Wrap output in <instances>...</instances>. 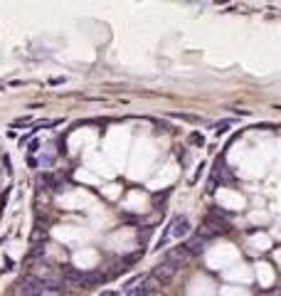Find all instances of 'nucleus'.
Listing matches in <instances>:
<instances>
[{"mask_svg":"<svg viewBox=\"0 0 281 296\" xmlns=\"http://www.w3.org/2000/svg\"><path fill=\"white\" fill-rule=\"evenodd\" d=\"M190 259H193V254L188 252V247H185V244H180V247H173L168 254H166V262H168V264H173L175 269H178V266H185L188 262H190Z\"/></svg>","mask_w":281,"mask_h":296,"instance_id":"obj_1","label":"nucleus"},{"mask_svg":"<svg viewBox=\"0 0 281 296\" xmlns=\"http://www.w3.org/2000/svg\"><path fill=\"white\" fill-rule=\"evenodd\" d=\"M175 271H178V269H175L173 264H168V262H161V264L151 271V276H153L161 286H166V284H170V281L175 279Z\"/></svg>","mask_w":281,"mask_h":296,"instance_id":"obj_2","label":"nucleus"},{"mask_svg":"<svg viewBox=\"0 0 281 296\" xmlns=\"http://www.w3.org/2000/svg\"><path fill=\"white\" fill-rule=\"evenodd\" d=\"M168 230H170V239L173 237H188V232H190V220L188 217H173L168 222Z\"/></svg>","mask_w":281,"mask_h":296,"instance_id":"obj_3","label":"nucleus"},{"mask_svg":"<svg viewBox=\"0 0 281 296\" xmlns=\"http://www.w3.org/2000/svg\"><path fill=\"white\" fill-rule=\"evenodd\" d=\"M30 239H32V244H40V242H45V239H47V232H42V227H35Z\"/></svg>","mask_w":281,"mask_h":296,"instance_id":"obj_4","label":"nucleus"},{"mask_svg":"<svg viewBox=\"0 0 281 296\" xmlns=\"http://www.w3.org/2000/svg\"><path fill=\"white\" fill-rule=\"evenodd\" d=\"M128 296H146V289H143V284H138L136 289H131V291H128Z\"/></svg>","mask_w":281,"mask_h":296,"instance_id":"obj_5","label":"nucleus"},{"mask_svg":"<svg viewBox=\"0 0 281 296\" xmlns=\"http://www.w3.org/2000/svg\"><path fill=\"white\" fill-rule=\"evenodd\" d=\"M146 296H163V291H151V294H146Z\"/></svg>","mask_w":281,"mask_h":296,"instance_id":"obj_6","label":"nucleus"},{"mask_svg":"<svg viewBox=\"0 0 281 296\" xmlns=\"http://www.w3.org/2000/svg\"><path fill=\"white\" fill-rule=\"evenodd\" d=\"M101 296H116V291H104Z\"/></svg>","mask_w":281,"mask_h":296,"instance_id":"obj_7","label":"nucleus"}]
</instances>
